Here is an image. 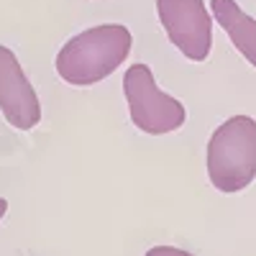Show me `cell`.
I'll return each mask as SVG.
<instances>
[{
    "mask_svg": "<svg viewBox=\"0 0 256 256\" xmlns=\"http://www.w3.org/2000/svg\"><path fill=\"white\" fill-rule=\"evenodd\" d=\"M134 36L123 24H102L72 36L54 59L59 77L74 88H90L110 77L128 59Z\"/></svg>",
    "mask_w": 256,
    "mask_h": 256,
    "instance_id": "6da1fadb",
    "label": "cell"
},
{
    "mask_svg": "<svg viewBox=\"0 0 256 256\" xmlns=\"http://www.w3.org/2000/svg\"><path fill=\"white\" fill-rule=\"evenodd\" d=\"M205 164L218 192L246 190L256 180V120L251 116L226 118L208 141Z\"/></svg>",
    "mask_w": 256,
    "mask_h": 256,
    "instance_id": "7a4b0ae2",
    "label": "cell"
},
{
    "mask_svg": "<svg viewBox=\"0 0 256 256\" xmlns=\"http://www.w3.org/2000/svg\"><path fill=\"white\" fill-rule=\"evenodd\" d=\"M123 92H126L128 113H131L134 126L148 136L174 134L187 120L184 105L159 88L154 72L146 64H131L126 70Z\"/></svg>",
    "mask_w": 256,
    "mask_h": 256,
    "instance_id": "3957f363",
    "label": "cell"
},
{
    "mask_svg": "<svg viewBox=\"0 0 256 256\" xmlns=\"http://www.w3.org/2000/svg\"><path fill=\"white\" fill-rule=\"evenodd\" d=\"M159 20L169 41L192 62H205L212 52V18L205 0H156Z\"/></svg>",
    "mask_w": 256,
    "mask_h": 256,
    "instance_id": "277c9868",
    "label": "cell"
},
{
    "mask_svg": "<svg viewBox=\"0 0 256 256\" xmlns=\"http://www.w3.org/2000/svg\"><path fill=\"white\" fill-rule=\"evenodd\" d=\"M0 113L18 131H31L41 120V102L34 84L20 67L16 52L3 44H0Z\"/></svg>",
    "mask_w": 256,
    "mask_h": 256,
    "instance_id": "5b68a950",
    "label": "cell"
},
{
    "mask_svg": "<svg viewBox=\"0 0 256 256\" xmlns=\"http://www.w3.org/2000/svg\"><path fill=\"white\" fill-rule=\"evenodd\" d=\"M210 13L228 34L238 54L246 56L251 67H256V20L241 10L236 0H210Z\"/></svg>",
    "mask_w": 256,
    "mask_h": 256,
    "instance_id": "8992f818",
    "label": "cell"
},
{
    "mask_svg": "<svg viewBox=\"0 0 256 256\" xmlns=\"http://www.w3.org/2000/svg\"><path fill=\"white\" fill-rule=\"evenodd\" d=\"M146 256H192L182 248H174V246H154V248H148Z\"/></svg>",
    "mask_w": 256,
    "mask_h": 256,
    "instance_id": "52a82bcc",
    "label": "cell"
},
{
    "mask_svg": "<svg viewBox=\"0 0 256 256\" xmlns=\"http://www.w3.org/2000/svg\"><path fill=\"white\" fill-rule=\"evenodd\" d=\"M6 212H8V200H3V198H0V220H3V216H6Z\"/></svg>",
    "mask_w": 256,
    "mask_h": 256,
    "instance_id": "ba28073f",
    "label": "cell"
}]
</instances>
